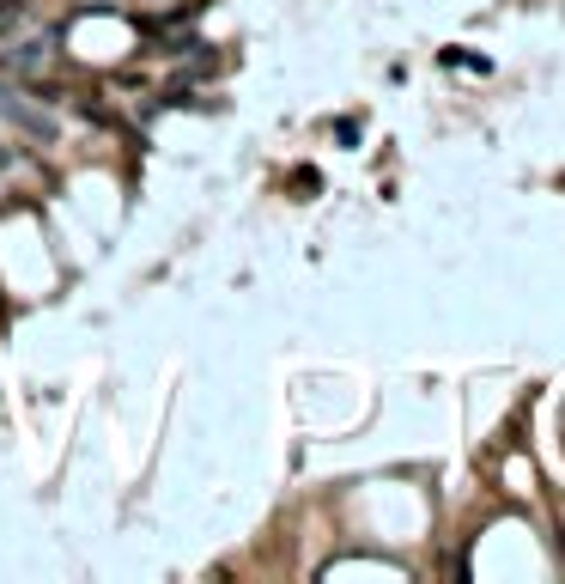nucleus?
Here are the masks:
<instances>
[{
  "label": "nucleus",
  "instance_id": "f257e3e1",
  "mask_svg": "<svg viewBox=\"0 0 565 584\" xmlns=\"http://www.w3.org/2000/svg\"><path fill=\"white\" fill-rule=\"evenodd\" d=\"M0 116H7V122H19V128H25L31 140H43V146L55 140V116H43V110H31V104H25V98L13 92V86H0Z\"/></svg>",
  "mask_w": 565,
  "mask_h": 584
},
{
  "label": "nucleus",
  "instance_id": "f03ea898",
  "mask_svg": "<svg viewBox=\"0 0 565 584\" xmlns=\"http://www.w3.org/2000/svg\"><path fill=\"white\" fill-rule=\"evenodd\" d=\"M19 19H25V0H0V37H7Z\"/></svg>",
  "mask_w": 565,
  "mask_h": 584
},
{
  "label": "nucleus",
  "instance_id": "7ed1b4c3",
  "mask_svg": "<svg viewBox=\"0 0 565 584\" xmlns=\"http://www.w3.org/2000/svg\"><path fill=\"white\" fill-rule=\"evenodd\" d=\"M7 165H13V153H7V146H0V171H7Z\"/></svg>",
  "mask_w": 565,
  "mask_h": 584
}]
</instances>
